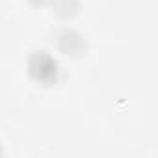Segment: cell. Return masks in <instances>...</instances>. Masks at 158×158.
I'll use <instances>...</instances> for the list:
<instances>
[{"instance_id":"cell-1","label":"cell","mask_w":158,"mask_h":158,"mask_svg":"<svg viewBox=\"0 0 158 158\" xmlns=\"http://www.w3.org/2000/svg\"><path fill=\"white\" fill-rule=\"evenodd\" d=\"M28 73L41 86H52L58 82L60 67L52 54L47 50H34L28 58Z\"/></svg>"},{"instance_id":"cell-2","label":"cell","mask_w":158,"mask_h":158,"mask_svg":"<svg viewBox=\"0 0 158 158\" xmlns=\"http://www.w3.org/2000/svg\"><path fill=\"white\" fill-rule=\"evenodd\" d=\"M58 48L67 56H78L86 50V41L74 30H63L58 35Z\"/></svg>"},{"instance_id":"cell-3","label":"cell","mask_w":158,"mask_h":158,"mask_svg":"<svg viewBox=\"0 0 158 158\" xmlns=\"http://www.w3.org/2000/svg\"><path fill=\"white\" fill-rule=\"evenodd\" d=\"M52 4L61 17H73L78 11V0H52Z\"/></svg>"},{"instance_id":"cell-4","label":"cell","mask_w":158,"mask_h":158,"mask_svg":"<svg viewBox=\"0 0 158 158\" xmlns=\"http://www.w3.org/2000/svg\"><path fill=\"white\" fill-rule=\"evenodd\" d=\"M32 4H37V6H43V4H48V2H52V0H30Z\"/></svg>"}]
</instances>
